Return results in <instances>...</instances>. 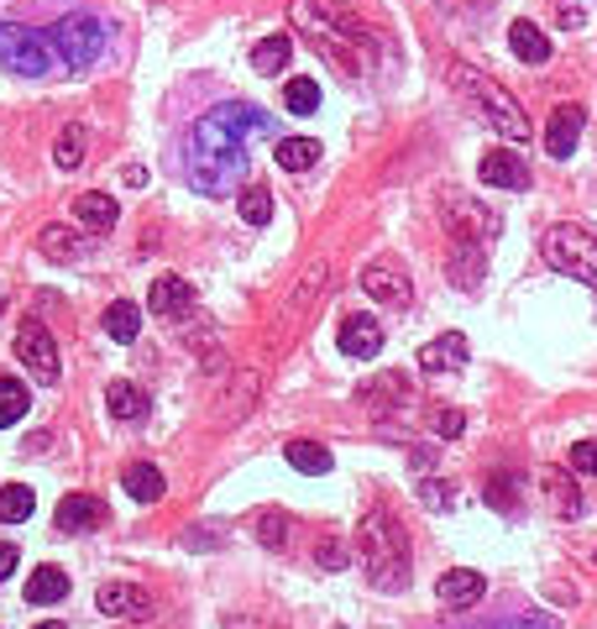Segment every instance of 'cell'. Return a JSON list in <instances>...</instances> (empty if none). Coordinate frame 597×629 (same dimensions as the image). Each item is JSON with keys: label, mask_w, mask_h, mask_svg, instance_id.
Returning a JSON list of instances; mask_svg holds the SVG:
<instances>
[{"label": "cell", "mask_w": 597, "mask_h": 629, "mask_svg": "<svg viewBox=\"0 0 597 629\" xmlns=\"http://www.w3.org/2000/svg\"><path fill=\"white\" fill-rule=\"evenodd\" d=\"M241 221H246V226H268L272 221V194L263 184H252V189L241 194Z\"/></svg>", "instance_id": "obj_35"}, {"label": "cell", "mask_w": 597, "mask_h": 629, "mask_svg": "<svg viewBox=\"0 0 597 629\" xmlns=\"http://www.w3.org/2000/svg\"><path fill=\"white\" fill-rule=\"evenodd\" d=\"M461 425H467V419L456 415V410H441V415H435V436H461Z\"/></svg>", "instance_id": "obj_44"}, {"label": "cell", "mask_w": 597, "mask_h": 629, "mask_svg": "<svg viewBox=\"0 0 597 629\" xmlns=\"http://www.w3.org/2000/svg\"><path fill=\"white\" fill-rule=\"evenodd\" d=\"M419 499H424V510H441V504H450L446 482H419Z\"/></svg>", "instance_id": "obj_42"}, {"label": "cell", "mask_w": 597, "mask_h": 629, "mask_svg": "<svg viewBox=\"0 0 597 629\" xmlns=\"http://www.w3.org/2000/svg\"><path fill=\"white\" fill-rule=\"evenodd\" d=\"M482 273V241H456V284L472 289Z\"/></svg>", "instance_id": "obj_36"}, {"label": "cell", "mask_w": 597, "mask_h": 629, "mask_svg": "<svg viewBox=\"0 0 597 629\" xmlns=\"http://www.w3.org/2000/svg\"><path fill=\"white\" fill-rule=\"evenodd\" d=\"M571 467L597 478V441H576V446H571Z\"/></svg>", "instance_id": "obj_40"}, {"label": "cell", "mask_w": 597, "mask_h": 629, "mask_svg": "<svg viewBox=\"0 0 597 629\" xmlns=\"http://www.w3.org/2000/svg\"><path fill=\"white\" fill-rule=\"evenodd\" d=\"M68 599V571L63 567H37L27 577V603L48 608V603H63Z\"/></svg>", "instance_id": "obj_20"}, {"label": "cell", "mask_w": 597, "mask_h": 629, "mask_svg": "<svg viewBox=\"0 0 597 629\" xmlns=\"http://www.w3.org/2000/svg\"><path fill=\"white\" fill-rule=\"evenodd\" d=\"M508 629H556L550 619H519V625H508Z\"/></svg>", "instance_id": "obj_46"}, {"label": "cell", "mask_w": 597, "mask_h": 629, "mask_svg": "<svg viewBox=\"0 0 597 629\" xmlns=\"http://www.w3.org/2000/svg\"><path fill=\"white\" fill-rule=\"evenodd\" d=\"M361 567L378 593H404L409 588V536L393 525L389 510H372L361 519Z\"/></svg>", "instance_id": "obj_3"}, {"label": "cell", "mask_w": 597, "mask_h": 629, "mask_svg": "<svg viewBox=\"0 0 597 629\" xmlns=\"http://www.w3.org/2000/svg\"><path fill=\"white\" fill-rule=\"evenodd\" d=\"M315 289L326 294V263H320V268H309V273H304V289H298V304H309V294H315Z\"/></svg>", "instance_id": "obj_43"}, {"label": "cell", "mask_w": 597, "mask_h": 629, "mask_svg": "<svg viewBox=\"0 0 597 629\" xmlns=\"http://www.w3.org/2000/svg\"><path fill=\"white\" fill-rule=\"evenodd\" d=\"M289 16H294V27L315 42V53H326L335 68L361 74V68L372 63V37H367V27H361L346 5H335V0H294Z\"/></svg>", "instance_id": "obj_2"}, {"label": "cell", "mask_w": 597, "mask_h": 629, "mask_svg": "<svg viewBox=\"0 0 597 629\" xmlns=\"http://www.w3.org/2000/svg\"><path fill=\"white\" fill-rule=\"evenodd\" d=\"M315 562L326 571H341L346 567V545H341V540H320V545H315Z\"/></svg>", "instance_id": "obj_39"}, {"label": "cell", "mask_w": 597, "mask_h": 629, "mask_svg": "<svg viewBox=\"0 0 597 629\" xmlns=\"http://www.w3.org/2000/svg\"><path fill=\"white\" fill-rule=\"evenodd\" d=\"M37 629H68V625H59V619H48V625H37Z\"/></svg>", "instance_id": "obj_47"}, {"label": "cell", "mask_w": 597, "mask_h": 629, "mask_svg": "<svg viewBox=\"0 0 597 629\" xmlns=\"http://www.w3.org/2000/svg\"><path fill=\"white\" fill-rule=\"evenodd\" d=\"M435 593H441V603H446V608H472V603L487 593V577H482V571H472V567H456V571H446V577H441V588H435Z\"/></svg>", "instance_id": "obj_15"}, {"label": "cell", "mask_w": 597, "mask_h": 629, "mask_svg": "<svg viewBox=\"0 0 597 629\" xmlns=\"http://www.w3.org/2000/svg\"><path fill=\"white\" fill-rule=\"evenodd\" d=\"M48 42H53V53H59L68 68H90V63L105 53L111 32H105V22H100V16H90V11H74V16L53 22Z\"/></svg>", "instance_id": "obj_6"}, {"label": "cell", "mask_w": 597, "mask_h": 629, "mask_svg": "<svg viewBox=\"0 0 597 629\" xmlns=\"http://www.w3.org/2000/svg\"><path fill=\"white\" fill-rule=\"evenodd\" d=\"M257 540L283 551V545H289V519H283V514H263V519H257Z\"/></svg>", "instance_id": "obj_38"}, {"label": "cell", "mask_w": 597, "mask_h": 629, "mask_svg": "<svg viewBox=\"0 0 597 629\" xmlns=\"http://www.w3.org/2000/svg\"><path fill=\"white\" fill-rule=\"evenodd\" d=\"M289 59H294V42H289L283 32H272V37H263V42L252 48V68H257V74H278V68H289Z\"/></svg>", "instance_id": "obj_25"}, {"label": "cell", "mask_w": 597, "mask_h": 629, "mask_svg": "<svg viewBox=\"0 0 597 629\" xmlns=\"http://www.w3.org/2000/svg\"><path fill=\"white\" fill-rule=\"evenodd\" d=\"M556 16H561V27H567V32L587 27V11H582V5H576V0H561V5H556Z\"/></svg>", "instance_id": "obj_41"}, {"label": "cell", "mask_w": 597, "mask_h": 629, "mask_svg": "<svg viewBox=\"0 0 597 629\" xmlns=\"http://www.w3.org/2000/svg\"><path fill=\"white\" fill-rule=\"evenodd\" d=\"M582 126H587V111H582L576 100H571V105H556V111H550V126H545L550 158H571L576 142H582Z\"/></svg>", "instance_id": "obj_11"}, {"label": "cell", "mask_w": 597, "mask_h": 629, "mask_svg": "<svg viewBox=\"0 0 597 629\" xmlns=\"http://www.w3.org/2000/svg\"><path fill=\"white\" fill-rule=\"evenodd\" d=\"M335 347L346 352V357H378L383 352V330L372 326L367 315H352V320H341V330H335Z\"/></svg>", "instance_id": "obj_14"}, {"label": "cell", "mask_w": 597, "mask_h": 629, "mask_svg": "<svg viewBox=\"0 0 597 629\" xmlns=\"http://www.w3.org/2000/svg\"><path fill=\"white\" fill-rule=\"evenodd\" d=\"M120 488H126L137 504H157V499H163V473H157L152 462H131L126 478H120Z\"/></svg>", "instance_id": "obj_23"}, {"label": "cell", "mask_w": 597, "mask_h": 629, "mask_svg": "<svg viewBox=\"0 0 597 629\" xmlns=\"http://www.w3.org/2000/svg\"><path fill=\"white\" fill-rule=\"evenodd\" d=\"M419 367L424 373H456V367H467V336H435L424 352H419Z\"/></svg>", "instance_id": "obj_18"}, {"label": "cell", "mask_w": 597, "mask_h": 629, "mask_svg": "<svg viewBox=\"0 0 597 629\" xmlns=\"http://www.w3.org/2000/svg\"><path fill=\"white\" fill-rule=\"evenodd\" d=\"M539 252H545V263L556 273H571V278H582V284H593L597 289V237H587L582 226H550L545 237H539Z\"/></svg>", "instance_id": "obj_5"}, {"label": "cell", "mask_w": 597, "mask_h": 629, "mask_svg": "<svg viewBox=\"0 0 597 629\" xmlns=\"http://www.w3.org/2000/svg\"><path fill=\"white\" fill-rule=\"evenodd\" d=\"M478 174H482V184H493V189H530V168L519 163V152H487Z\"/></svg>", "instance_id": "obj_16"}, {"label": "cell", "mask_w": 597, "mask_h": 629, "mask_svg": "<svg viewBox=\"0 0 597 629\" xmlns=\"http://www.w3.org/2000/svg\"><path fill=\"white\" fill-rule=\"evenodd\" d=\"M85 152H90V131H85V126H63L59 142H53V163H59V168H79Z\"/></svg>", "instance_id": "obj_29"}, {"label": "cell", "mask_w": 597, "mask_h": 629, "mask_svg": "<svg viewBox=\"0 0 597 629\" xmlns=\"http://www.w3.org/2000/svg\"><path fill=\"white\" fill-rule=\"evenodd\" d=\"M31 510H37V499H31L27 482L0 488V525H22V519H31Z\"/></svg>", "instance_id": "obj_31"}, {"label": "cell", "mask_w": 597, "mask_h": 629, "mask_svg": "<svg viewBox=\"0 0 597 629\" xmlns=\"http://www.w3.org/2000/svg\"><path fill=\"white\" fill-rule=\"evenodd\" d=\"M53 59H59V53H53V42H48L42 32L0 22V68L27 74V79H42V74L53 68Z\"/></svg>", "instance_id": "obj_7"}, {"label": "cell", "mask_w": 597, "mask_h": 629, "mask_svg": "<svg viewBox=\"0 0 597 629\" xmlns=\"http://www.w3.org/2000/svg\"><path fill=\"white\" fill-rule=\"evenodd\" d=\"M508 48H513V59H524V63L550 59V37H545L535 22H513V27H508Z\"/></svg>", "instance_id": "obj_21"}, {"label": "cell", "mask_w": 597, "mask_h": 629, "mask_svg": "<svg viewBox=\"0 0 597 629\" xmlns=\"http://www.w3.org/2000/svg\"><path fill=\"white\" fill-rule=\"evenodd\" d=\"M105 519H111V510H105L100 499H90V493H68L59 504V514H53V525H59L63 536H90Z\"/></svg>", "instance_id": "obj_10"}, {"label": "cell", "mask_w": 597, "mask_h": 629, "mask_svg": "<svg viewBox=\"0 0 597 629\" xmlns=\"http://www.w3.org/2000/svg\"><path fill=\"white\" fill-rule=\"evenodd\" d=\"M11 571H16V545H5V540H0V582H5Z\"/></svg>", "instance_id": "obj_45"}, {"label": "cell", "mask_w": 597, "mask_h": 629, "mask_svg": "<svg viewBox=\"0 0 597 629\" xmlns=\"http://www.w3.org/2000/svg\"><path fill=\"white\" fill-rule=\"evenodd\" d=\"M16 357L27 362V373L37 383H59V341L48 336V326L27 320V326L16 330Z\"/></svg>", "instance_id": "obj_8"}, {"label": "cell", "mask_w": 597, "mask_h": 629, "mask_svg": "<svg viewBox=\"0 0 597 629\" xmlns=\"http://www.w3.org/2000/svg\"><path fill=\"white\" fill-rule=\"evenodd\" d=\"M283 456H289V467H294V473H309V478L330 473V451L315 446V441H289V446H283Z\"/></svg>", "instance_id": "obj_28"}, {"label": "cell", "mask_w": 597, "mask_h": 629, "mask_svg": "<svg viewBox=\"0 0 597 629\" xmlns=\"http://www.w3.org/2000/svg\"><path fill=\"white\" fill-rule=\"evenodd\" d=\"M357 399L367 404V410H372V415H389V410H398V404L409 399V378H404V373H383V378L361 383Z\"/></svg>", "instance_id": "obj_17"}, {"label": "cell", "mask_w": 597, "mask_h": 629, "mask_svg": "<svg viewBox=\"0 0 597 629\" xmlns=\"http://www.w3.org/2000/svg\"><path fill=\"white\" fill-rule=\"evenodd\" d=\"M283 111L289 116H315L320 111V85L315 79H289L283 85Z\"/></svg>", "instance_id": "obj_32"}, {"label": "cell", "mask_w": 597, "mask_h": 629, "mask_svg": "<svg viewBox=\"0 0 597 629\" xmlns=\"http://www.w3.org/2000/svg\"><path fill=\"white\" fill-rule=\"evenodd\" d=\"M152 315H163V320H174V315H183L189 304H194V289H189V278H152Z\"/></svg>", "instance_id": "obj_19"}, {"label": "cell", "mask_w": 597, "mask_h": 629, "mask_svg": "<svg viewBox=\"0 0 597 629\" xmlns=\"http://www.w3.org/2000/svg\"><path fill=\"white\" fill-rule=\"evenodd\" d=\"M272 131V116L268 111H257V105H215L205 116L194 121V131H189V152H183V174L194 189H205V194H231L237 179L246 174V142L252 137H263Z\"/></svg>", "instance_id": "obj_1"}, {"label": "cell", "mask_w": 597, "mask_h": 629, "mask_svg": "<svg viewBox=\"0 0 597 629\" xmlns=\"http://www.w3.org/2000/svg\"><path fill=\"white\" fill-rule=\"evenodd\" d=\"M446 68H450V85L467 95L482 116L504 131L508 142H524V137H530V116H524V105H519V100H513V95H508L493 74H482L478 63H467V59H450Z\"/></svg>", "instance_id": "obj_4"}, {"label": "cell", "mask_w": 597, "mask_h": 629, "mask_svg": "<svg viewBox=\"0 0 597 629\" xmlns=\"http://www.w3.org/2000/svg\"><path fill=\"white\" fill-rule=\"evenodd\" d=\"M513 488H519V478H493L487 482V488H482V499H487V504H493V510H504V514H513V504H519V499H513Z\"/></svg>", "instance_id": "obj_37"}, {"label": "cell", "mask_w": 597, "mask_h": 629, "mask_svg": "<svg viewBox=\"0 0 597 629\" xmlns=\"http://www.w3.org/2000/svg\"><path fill=\"white\" fill-rule=\"evenodd\" d=\"M37 252H42V257H53V263H74V257L85 252V241L74 237L68 226H42V237H37Z\"/></svg>", "instance_id": "obj_26"}, {"label": "cell", "mask_w": 597, "mask_h": 629, "mask_svg": "<svg viewBox=\"0 0 597 629\" xmlns=\"http://www.w3.org/2000/svg\"><path fill=\"white\" fill-rule=\"evenodd\" d=\"M361 289H367V294H372L378 304H393V310L415 300L409 278H404L398 268H389V263H372V268H361Z\"/></svg>", "instance_id": "obj_12"}, {"label": "cell", "mask_w": 597, "mask_h": 629, "mask_svg": "<svg viewBox=\"0 0 597 629\" xmlns=\"http://www.w3.org/2000/svg\"><path fill=\"white\" fill-rule=\"evenodd\" d=\"M74 215H79V226H90V231H111L120 205L111 194H79V200H74Z\"/></svg>", "instance_id": "obj_24"}, {"label": "cell", "mask_w": 597, "mask_h": 629, "mask_svg": "<svg viewBox=\"0 0 597 629\" xmlns=\"http://www.w3.org/2000/svg\"><path fill=\"white\" fill-rule=\"evenodd\" d=\"M137 330H142V310H137V304L116 300L105 310V336H111V341H137Z\"/></svg>", "instance_id": "obj_30"}, {"label": "cell", "mask_w": 597, "mask_h": 629, "mask_svg": "<svg viewBox=\"0 0 597 629\" xmlns=\"http://www.w3.org/2000/svg\"><path fill=\"white\" fill-rule=\"evenodd\" d=\"M27 383H16V378H0V430H11L16 419H27Z\"/></svg>", "instance_id": "obj_34"}, {"label": "cell", "mask_w": 597, "mask_h": 629, "mask_svg": "<svg viewBox=\"0 0 597 629\" xmlns=\"http://www.w3.org/2000/svg\"><path fill=\"white\" fill-rule=\"evenodd\" d=\"M446 226L456 241H482L487 247V237L498 231V215H487V210L478 205V200H467V194H450L446 200Z\"/></svg>", "instance_id": "obj_9"}, {"label": "cell", "mask_w": 597, "mask_h": 629, "mask_svg": "<svg viewBox=\"0 0 597 629\" xmlns=\"http://www.w3.org/2000/svg\"><path fill=\"white\" fill-rule=\"evenodd\" d=\"M278 168H289V174H304V168H315L320 163V142L315 137H278Z\"/></svg>", "instance_id": "obj_22"}, {"label": "cell", "mask_w": 597, "mask_h": 629, "mask_svg": "<svg viewBox=\"0 0 597 629\" xmlns=\"http://www.w3.org/2000/svg\"><path fill=\"white\" fill-rule=\"evenodd\" d=\"M105 404H111V415L116 419H142L148 415V393L137 389V383H111V389H105Z\"/></svg>", "instance_id": "obj_27"}, {"label": "cell", "mask_w": 597, "mask_h": 629, "mask_svg": "<svg viewBox=\"0 0 597 629\" xmlns=\"http://www.w3.org/2000/svg\"><path fill=\"white\" fill-rule=\"evenodd\" d=\"M539 482H545V499H550V510L556 514H571V519L582 514V493H576L561 473H539Z\"/></svg>", "instance_id": "obj_33"}, {"label": "cell", "mask_w": 597, "mask_h": 629, "mask_svg": "<svg viewBox=\"0 0 597 629\" xmlns=\"http://www.w3.org/2000/svg\"><path fill=\"white\" fill-rule=\"evenodd\" d=\"M94 603H100V614H116V619H148L152 614V599L131 582H105L94 593Z\"/></svg>", "instance_id": "obj_13"}]
</instances>
